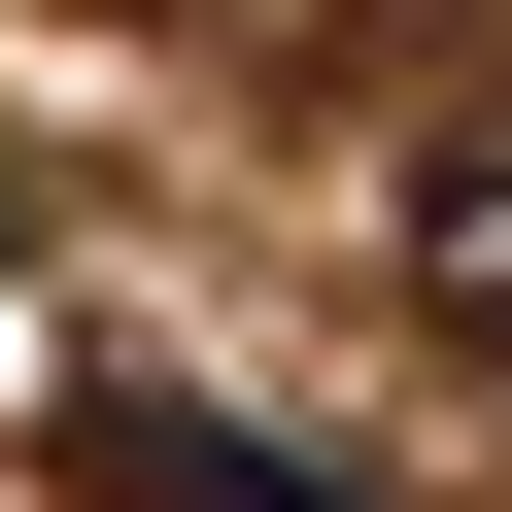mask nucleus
<instances>
[{
	"label": "nucleus",
	"mask_w": 512,
	"mask_h": 512,
	"mask_svg": "<svg viewBox=\"0 0 512 512\" xmlns=\"http://www.w3.org/2000/svg\"><path fill=\"white\" fill-rule=\"evenodd\" d=\"M69 512H274V478H239L205 410H137V376H103V410H69Z\"/></svg>",
	"instance_id": "nucleus-1"
}]
</instances>
